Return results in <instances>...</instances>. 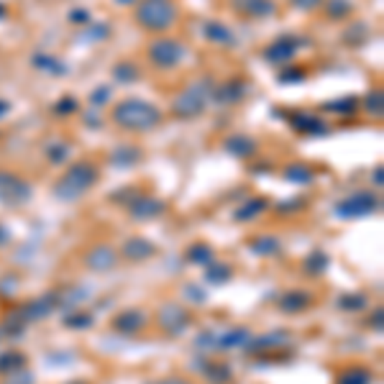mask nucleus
<instances>
[{
  "label": "nucleus",
  "instance_id": "f257e3e1",
  "mask_svg": "<svg viewBox=\"0 0 384 384\" xmlns=\"http://www.w3.org/2000/svg\"><path fill=\"white\" fill-rule=\"evenodd\" d=\"M110 118L118 128L123 131H134V134H146L154 131L156 125L162 123L164 113L159 108L144 100V97H125L121 103H115L110 110Z\"/></svg>",
  "mask_w": 384,
  "mask_h": 384
},
{
  "label": "nucleus",
  "instance_id": "f03ea898",
  "mask_svg": "<svg viewBox=\"0 0 384 384\" xmlns=\"http://www.w3.org/2000/svg\"><path fill=\"white\" fill-rule=\"evenodd\" d=\"M100 180V169L93 162H75L67 167V172L54 182V195L62 202H75L82 195L93 190Z\"/></svg>",
  "mask_w": 384,
  "mask_h": 384
},
{
  "label": "nucleus",
  "instance_id": "7ed1b4c3",
  "mask_svg": "<svg viewBox=\"0 0 384 384\" xmlns=\"http://www.w3.org/2000/svg\"><path fill=\"white\" fill-rule=\"evenodd\" d=\"M134 19L149 34H164L180 21V5L177 0H139Z\"/></svg>",
  "mask_w": 384,
  "mask_h": 384
},
{
  "label": "nucleus",
  "instance_id": "20e7f679",
  "mask_svg": "<svg viewBox=\"0 0 384 384\" xmlns=\"http://www.w3.org/2000/svg\"><path fill=\"white\" fill-rule=\"evenodd\" d=\"M213 95V80L211 77H200L190 85L184 87L180 95L174 97L172 103V115L174 118H182V121H192L197 115L205 113L208 100Z\"/></svg>",
  "mask_w": 384,
  "mask_h": 384
},
{
  "label": "nucleus",
  "instance_id": "39448f33",
  "mask_svg": "<svg viewBox=\"0 0 384 384\" xmlns=\"http://www.w3.org/2000/svg\"><path fill=\"white\" fill-rule=\"evenodd\" d=\"M379 208H382V202H379V197H376V192L359 190L338 202L336 208H333V213H336L341 221H354V218L374 215V213H379Z\"/></svg>",
  "mask_w": 384,
  "mask_h": 384
},
{
  "label": "nucleus",
  "instance_id": "423d86ee",
  "mask_svg": "<svg viewBox=\"0 0 384 384\" xmlns=\"http://www.w3.org/2000/svg\"><path fill=\"white\" fill-rule=\"evenodd\" d=\"M184 54H187V49H184V44L177 41V38L159 36L149 44V59H152L154 67L174 69L184 59Z\"/></svg>",
  "mask_w": 384,
  "mask_h": 384
},
{
  "label": "nucleus",
  "instance_id": "0eeeda50",
  "mask_svg": "<svg viewBox=\"0 0 384 384\" xmlns=\"http://www.w3.org/2000/svg\"><path fill=\"white\" fill-rule=\"evenodd\" d=\"M31 200V184L16 172L0 169V205L19 208L23 202Z\"/></svg>",
  "mask_w": 384,
  "mask_h": 384
},
{
  "label": "nucleus",
  "instance_id": "6e6552de",
  "mask_svg": "<svg viewBox=\"0 0 384 384\" xmlns=\"http://www.w3.org/2000/svg\"><path fill=\"white\" fill-rule=\"evenodd\" d=\"M302 44H307L305 38L292 36V34H282V36H277L267 49H264V59H267L269 64H285V62L298 57V51Z\"/></svg>",
  "mask_w": 384,
  "mask_h": 384
},
{
  "label": "nucleus",
  "instance_id": "1a4fd4ad",
  "mask_svg": "<svg viewBox=\"0 0 384 384\" xmlns=\"http://www.w3.org/2000/svg\"><path fill=\"white\" fill-rule=\"evenodd\" d=\"M251 93V82L243 80V77H233L228 82L223 85L213 87V95L211 100H215L218 106H239L241 100H246Z\"/></svg>",
  "mask_w": 384,
  "mask_h": 384
},
{
  "label": "nucleus",
  "instance_id": "9d476101",
  "mask_svg": "<svg viewBox=\"0 0 384 384\" xmlns=\"http://www.w3.org/2000/svg\"><path fill=\"white\" fill-rule=\"evenodd\" d=\"M125 211H128V215L134 218V221L139 223H146V221H154V218H159L164 211H167V202L159 200V197H154V195H139V197H134V200L125 205Z\"/></svg>",
  "mask_w": 384,
  "mask_h": 384
},
{
  "label": "nucleus",
  "instance_id": "9b49d317",
  "mask_svg": "<svg viewBox=\"0 0 384 384\" xmlns=\"http://www.w3.org/2000/svg\"><path fill=\"white\" fill-rule=\"evenodd\" d=\"M159 328H162L164 333H169V336H182L187 326H190V313L184 310L182 305H177V302H169V305H164L159 310Z\"/></svg>",
  "mask_w": 384,
  "mask_h": 384
},
{
  "label": "nucleus",
  "instance_id": "f8f14e48",
  "mask_svg": "<svg viewBox=\"0 0 384 384\" xmlns=\"http://www.w3.org/2000/svg\"><path fill=\"white\" fill-rule=\"evenodd\" d=\"M57 307H59V295H57V292H44V295H38V298L29 300L26 305L21 307L19 313H21V317H23L26 323H36V320H44V317L51 315Z\"/></svg>",
  "mask_w": 384,
  "mask_h": 384
},
{
  "label": "nucleus",
  "instance_id": "ddd939ff",
  "mask_svg": "<svg viewBox=\"0 0 384 384\" xmlns=\"http://www.w3.org/2000/svg\"><path fill=\"white\" fill-rule=\"evenodd\" d=\"M149 323V315H146L144 310H123V313H118L113 317V331L115 333H121V336H136V333H141Z\"/></svg>",
  "mask_w": 384,
  "mask_h": 384
},
{
  "label": "nucleus",
  "instance_id": "4468645a",
  "mask_svg": "<svg viewBox=\"0 0 384 384\" xmlns=\"http://www.w3.org/2000/svg\"><path fill=\"white\" fill-rule=\"evenodd\" d=\"M289 125L298 131V134H307V136H323L328 134L331 128L328 123L315 113H307V110H295V113H289Z\"/></svg>",
  "mask_w": 384,
  "mask_h": 384
},
{
  "label": "nucleus",
  "instance_id": "2eb2a0df",
  "mask_svg": "<svg viewBox=\"0 0 384 384\" xmlns=\"http://www.w3.org/2000/svg\"><path fill=\"white\" fill-rule=\"evenodd\" d=\"M228 3L239 16H246V19H269L277 13L274 0H228Z\"/></svg>",
  "mask_w": 384,
  "mask_h": 384
},
{
  "label": "nucleus",
  "instance_id": "dca6fc26",
  "mask_svg": "<svg viewBox=\"0 0 384 384\" xmlns=\"http://www.w3.org/2000/svg\"><path fill=\"white\" fill-rule=\"evenodd\" d=\"M85 264H87V269H93V272H110V269L118 267V251L106 246V243H100V246L87 251Z\"/></svg>",
  "mask_w": 384,
  "mask_h": 384
},
{
  "label": "nucleus",
  "instance_id": "f3484780",
  "mask_svg": "<svg viewBox=\"0 0 384 384\" xmlns=\"http://www.w3.org/2000/svg\"><path fill=\"white\" fill-rule=\"evenodd\" d=\"M223 149H226V154L236 156V159H249V156H254V154L259 152V144L246 134H230L223 141Z\"/></svg>",
  "mask_w": 384,
  "mask_h": 384
},
{
  "label": "nucleus",
  "instance_id": "a211bd4d",
  "mask_svg": "<svg viewBox=\"0 0 384 384\" xmlns=\"http://www.w3.org/2000/svg\"><path fill=\"white\" fill-rule=\"evenodd\" d=\"M121 254H123L125 259H131V261H146V259H152L154 254H156V246H154L149 239L134 236V239H128L123 243Z\"/></svg>",
  "mask_w": 384,
  "mask_h": 384
},
{
  "label": "nucleus",
  "instance_id": "6ab92c4d",
  "mask_svg": "<svg viewBox=\"0 0 384 384\" xmlns=\"http://www.w3.org/2000/svg\"><path fill=\"white\" fill-rule=\"evenodd\" d=\"M289 344V336L285 333V331H274V333H264V336H251V341L246 344V348L249 351H254V354H261V351H277V348H282V346Z\"/></svg>",
  "mask_w": 384,
  "mask_h": 384
},
{
  "label": "nucleus",
  "instance_id": "aec40b11",
  "mask_svg": "<svg viewBox=\"0 0 384 384\" xmlns=\"http://www.w3.org/2000/svg\"><path fill=\"white\" fill-rule=\"evenodd\" d=\"M197 366H200L202 376L211 384H230V379H233L230 366L223 364V361H211V356H205V361H200Z\"/></svg>",
  "mask_w": 384,
  "mask_h": 384
},
{
  "label": "nucleus",
  "instance_id": "412c9836",
  "mask_svg": "<svg viewBox=\"0 0 384 384\" xmlns=\"http://www.w3.org/2000/svg\"><path fill=\"white\" fill-rule=\"evenodd\" d=\"M313 305V295L305 292V289H295V292H285L282 298H279V310H285V313H302L307 307Z\"/></svg>",
  "mask_w": 384,
  "mask_h": 384
},
{
  "label": "nucleus",
  "instance_id": "4be33fe9",
  "mask_svg": "<svg viewBox=\"0 0 384 384\" xmlns=\"http://www.w3.org/2000/svg\"><path fill=\"white\" fill-rule=\"evenodd\" d=\"M34 67L38 69V72H47V75L51 77H64L69 75V64H64L62 59L51 57V54H34Z\"/></svg>",
  "mask_w": 384,
  "mask_h": 384
},
{
  "label": "nucleus",
  "instance_id": "5701e85b",
  "mask_svg": "<svg viewBox=\"0 0 384 384\" xmlns=\"http://www.w3.org/2000/svg\"><path fill=\"white\" fill-rule=\"evenodd\" d=\"M139 162H141V149L139 146H115L110 152V164L113 167L128 169V167H136Z\"/></svg>",
  "mask_w": 384,
  "mask_h": 384
},
{
  "label": "nucleus",
  "instance_id": "b1692460",
  "mask_svg": "<svg viewBox=\"0 0 384 384\" xmlns=\"http://www.w3.org/2000/svg\"><path fill=\"white\" fill-rule=\"evenodd\" d=\"M269 211V200L264 197H251L249 202H243L239 211L233 213V221L236 223H246V221H254V218H259L261 213Z\"/></svg>",
  "mask_w": 384,
  "mask_h": 384
},
{
  "label": "nucleus",
  "instance_id": "393cba45",
  "mask_svg": "<svg viewBox=\"0 0 384 384\" xmlns=\"http://www.w3.org/2000/svg\"><path fill=\"white\" fill-rule=\"evenodd\" d=\"M202 36L208 38L211 44H233L236 36H233V31L221 23V21H208L205 26H202Z\"/></svg>",
  "mask_w": 384,
  "mask_h": 384
},
{
  "label": "nucleus",
  "instance_id": "a878e982",
  "mask_svg": "<svg viewBox=\"0 0 384 384\" xmlns=\"http://www.w3.org/2000/svg\"><path fill=\"white\" fill-rule=\"evenodd\" d=\"M230 277H233V269L226 261H215L213 259L208 267H205V282L213 285V287H221V285H228Z\"/></svg>",
  "mask_w": 384,
  "mask_h": 384
},
{
  "label": "nucleus",
  "instance_id": "bb28decb",
  "mask_svg": "<svg viewBox=\"0 0 384 384\" xmlns=\"http://www.w3.org/2000/svg\"><path fill=\"white\" fill-rule=\"evenodd\" d=\"M320 110L333 113V115H341V118H348V115L359 113V100H356L354 95H346V97H338V100H328V103H323Z\"/></svg>",
  "mask_w": 384,
  "mask_h": 384
},
{
  "label": "nucleus",
  "instance_id": "cd10ccee",
  "mask_svg": "<svg viewBox=\"0 0 384 384\" xmlns=\"http://www.w3.org/2000/svg\"><path fill=\"white\" fill-rule=\"evenodd\" d=\"M249 341H251V331L239 326L226 331L223 336H218V348H241V346H246Z\"/></svg>",
  "mask_w": 384,
  "mask_h": 384
},
{
  "label": "nucleus",
  "instance_id": "c85d7f7f",
  "mask_svg": "<svg viewBox=\"0 0 384 384\" xmlns=\"http://www.w3.org/2000/svg\"><path fill=\"white\" fill-rule=\"evenodd\" d=\"M184 256H187V261L195 264V267H208V264L215 259V251H213L211 243H202L200 241V243H192Z\"/></svg>",
  "mask_w": 384,
  "mask_h": 384
},
{
  "label": "nucleus",
  "instance_id": "c756f323",
  "mask_svg": "<svg viewBox=\"0 0 384 384\" xmlns=\"http://www.w3.org/2000/svg\"><path fill=\"white\" fill-rule=\"evenodd\" d=\"M249 249L256 254V256H277L282 243L274 236H256V239L249 241Z\"/></svg>",
  "mask_w": 384,
  "mask_h": 384
},
{
  "label": "nucleus",
  "instance_id": "7c9ffc66",
  "mask_svg": "<svg viewBox=\"0 0 384 384\" xmlns=\"http://www.w3.org/2000/svg\"><path fill=\"white\" fill-rule=\"evenodd\" d=\"M374 382V374L366 369V366H348L338 374L336 384H372Z\"/></svg>",
  "mask_w": 384,
  "mask_h": 384
},
{
  "label": "nucleus",
  "instance_id": "2f4dec72",
  "mask_svg": "<svg viewBox=\"0 0 384 384\" xmlns=\"http://www.w3.org/2000/svg\"><path fill=\"white\" fill-rule=\"evenodd\" d=\"M285 180L292 184H310L315 180V172L307 164H289L287 169H285Z\"/></svg>",
  "mask_w": 384,
  "mask_h": 384
},
{
  "label": "nucleus",
  "instance_id": "473e14b6",
  "mask_svg": "<svg viewBox=\"0 0 384 384\" xmlns=\"http://www.w3.org/2000/svg\"><path fill=\"white\" fill-rule=\"evenodd\" d=\"M26 366V354H21V351H5V354H0V376H8L13 372H19Z\"/></svg>",
  "mask_w": 384,
  "mask_h": 384
},
{
  "label": "nucleus",
  "instance_id": "72a5a7b5",
  "mask_svg": "<svg viewBox=\"0 0 384 384\" xmlns=\"http://www.w3.org/2000/svg\"><path fill=\"white\" fill-rule=\"evenodd\" d=\"M323 3H326V16L331 21H346L354 13L351 0H323Z\"/></svg>",
  "mask_w": 384,
  "mask_h": 384
},
{
  "label": "nucleus",
  "instance_id": "f704fd0d",
  "mask_svg": "<svg viewBox=\"0 0 384 384\" xmlns=\"http://www.w3.org/2000/svg\"><path fill=\"white\" fill-rule=\"evenodd\" d=\"M139 77H141V72L131 62H118L113 67V80L121 85H134V82H139Z\"/></svg>",
  "mask_w": 384,
  "mask_h": 384
},
{
  "label": "nucleus",
  "instance_id": "c9c22d12",
  "mask_svg": "<svg viewBox=\"0 0 384 384\" xmlns=\"http://www.w3.org/2000/svg\"><path fill=\"white\" fill-rule=\"evenodd\" d=\"M62 323L67 328H75V331H85V328H93L95 315H93V313H85V310H75V313H67Z\"/></svg>",
  "mask_w": 384,
  "mask_h": 384
},
{
  "label": "nucleus",
  "instance_id": "e433bc0d",
  "mask_svg": "<svg viewBox=\"0 0 384 384\" xmlns=\"http://www.w3.org/2000/svg\"><path fill=\"white\" fill-rule=\"evenodd\" d=\"M364 110L369 115H376V118H382V113H384V93L379 90V87H374V90H369V93H366Z\"/></svg>",
  "mask_w": 384,
  "mask_h": 384
},
{
  "label": "nucleus",
  "instance_id": "4c0bfd02",
  "mask_svg": "<svg viewBox=\"0 0 384 384\" xmlns=\"http://www.w3.org/2000/svg\"><path fill=\"white\" fill-rule=\"evenodd\" d=\"M69 144H64V141H51V144H47V149H44V154H47V159L51 164H64L69 159Z\"/></svg>",
  "mask_w": 384,
  "mask_h": 384
},
{
  "label": "nucleus",
  "instance_id": "58836bf2",
  "mask_svg": "<svg viewBox=\"0 0 384 384\" xmlns=\"http://www.w3.org/2000/svg\"><path fill=\"white\" fill-rule=\"evenodd\" d=\"M366 295H361V292H348V295H341L338 298V307L341 310H348V313H359V310H364L366 307Z\"/></svg>",
  "mask_w": 384,
  "mask_h": 384
},
{
  "label": "nucleus",
  "instance_id": "ea45409f",
  "mask_svg": "<svg viewBox=\"0 0 384 384\" xmlns=\"http://www.w3.org/2000/svg\"><path fill=\"white\" fill-rule=\"evenodd\" d=\"M326 269H328V256L323 254V251H313V254L305 259V272L310 274V277H320Z\"/></svg>",
  "mask_w": 384,
  "mask_h": 384
},
{
  "label": "nucleus",
  "instance_id": "a19ab883",
  "mask_svg": "<svg viewBox=\"0 0 384 384\" xmlns=\"http://www.w3.org/2000/svg\"><path fill=\"white\" fill-rule=\"evenodd\" d=\"M26 326H29V323L21 317V313H13V315H10L8 320L3 323L0 333H5L8 338H21V336H23V331H26Z\"/></svg>",
  "mask_w": 384,
  "mask_h": 384
},
{
  "label": "nucleus",
  "instance_id": "79ce46f5",
  "mask_svg": "<svg viewBox=\"0 0 384 384\" xmlns=\"http://www.w3.org/2000/svg\"><path fill=\"white\" fill-rule=\"evenodd\" d=\"M69 298H62L59 295V307H67V310H72V307H77L80 302H85L87 298H90V292H87V287H75L67 292Z\"/></svg>",
  "mask_w": 384,
  "mask_h": 384
},
{
  "label": "nucleus",
  "instance_id": "37998d69",
  "mask_svg": "<svg viewBox=\"0 0 384 384\" xmlns=\"http://www.w3.org/2000/svg\"><path fill=\"white\" fill-rule=\"evenodd\" d=\"M366 38H369V29H366L364 23H356V26H351V29L344 34V41L351 44V47H361Z\"/></svg>",
  "mask_w": 384,
  "mask_h": 384
},
{
  "label": "nucleus",
  "instance_id": "c03bdc74",
  "mask_svg": "<svg viewBox=\"0 0 384 384\" xmlns=\"http://www.w3.org/2000/svg\"><path fill=\"white\" fill-rule=\"evenodd\" d=\"M51 110H54V115H72V113H77L80 110V106H77V100L75 97H59L57 103L51 106Z\"/></svg>",
  "mask_w": 384,
  "mask_h": 384
},
{
  "label": "nucleus",
  "instance_id": "a18cd8bd",
  "mask_svg": "<svg viewBox=\"0 0 384 384\" xmlns=\"http://www.w3.org/2000/svg\"><path fill=\"white\" fill-rule=\"evenodd\" d=\"M19 292V277L16 274H5L0 279V298H13Z\"/></svg>",
  "mask_w": 384,
  "mask_h": 384
},
{
  "label": "nucleus",
  "instance_id": "49530a36",
  "mask_svg": "<svg viewBox=\"0 0 384 384\" xmlns=\"http://www.w3.org/2000/svg\"><path fill=\"white\" fill-rule=\"evenodd\" d=\"M305 80V69L302 67H287L279 72V82L287 85V82H302Z\"/></svg>",
  "mask_w": 384,
  "mask_h": 384
},
{
  "label": "nucleus",
  "instance_id": "de8ad7c7",
  "mask_svg": "<svg viewBox=\"0 0 384 384\" xmlns=\"http://www.w3.org/2000/svg\"><path fill=\"white\" fill-rule=\"evenodd\" d=\"M195 346L197 348H218V333L215 331H205V333H200V336L195 338Z\"/></svg>",
  "mask_w": 384,
  "mask_h": 384
},
{
  "label": "nucleus",
  "instance_id": "09e8293b",
  "mask_svg": "<svg viewBox=\"0 0 384 384\" xmlns=\"http://www.w3.org/2000/svg\"><path fill=\"white\" fill-rule=\"evenodd\" d=\"M3 384H36V379H34V374L31 372H26V369H19V372H13V374L5 376V382Z\"/></svg>",
  "mask_w": 384,
  "mask_h": 384
},
{
  "label": "nucleus",
  "instance_id": "8fccbe9b",
  "mask_svg": "<svg viewBox=\"0 0 384 384\" xmlns=\"http://www.w3.org/2000/svg\"><path fill=\"white\" fill-rule=\"evenodd\" d=\"M292 8L302 10V13H310V10H317L323 5V0H289Z\"/></svg>",
  "mask_w": 384,
  "mask_h": 384
},
{
  "label": "nucleus",
  "instance_id": "3c124183",
  "mask_svg": "<svg viewBox=\"0 0 384 384\" xmlns=\"http://www.w3.org/2000/svg\"><path fill=\"white\" fill-rule=\"evenodd\" d=\"M90 100H93V106H106L108 100H110V87L106 85L95 87V93L90 95Z\"/></svg>",
  "mask_w": 384,
  "mask_h": 384
},
{
  "label": "nucleus",
  "instance_id": "603ef678",
  "mask_svg": "<svg viewBox=\"0 0 384 384\" xmlns=\"http://www.w3.org/2000/svg\"><path fill=\"white\" fill-rule=\"evenodd\" d=\"M302 208H305V200H302V197H298V200H287V202H282V205H279L277 211L282 213V215H287L289 211L295 213V211H302Z\"/></svg>",
  "mask_w": 384,
  "mask_h": 384
},
{
  "label": "nucleus",
  "instance_id": "864d4df0",
  "mask_svg": "<svg viewBox=\"0 0 384 384\" xmlns=\"http://www.w3.org/2000/svg\"><path fill=\"white\" fill-rule=\"evenodd\" d=\"M184 295H187V298L192 300V302H197V305H202V302H205V292H202L200 287H195V285H187V287H184Z\"/></svg>",
  "mask_w": 384,
  "mask_h": 384
},
{
  "label": "nucleus",
  "instance_id": "5fc2aeb1",
  "mask_svg": "<svg viewBox=\"0 0 384 384\" xmlns=\"http://www.w3.org/2000/svg\"><path fill=\"white\" fill-rule=\"evenodd\" d=\"M110 34V29H108L106 23H100V26H93V31H87V36L90 38H103Z\"/></svg>",
  "mask_w": 384,
  "mask_h": 384
},
{
  "label": "nucleus",
  "instance_id": "6e6d98bb",
  "mask_svg": "<svg viewBox=\"0 0 384 384\" xmlns=\"http://www.w3.org/2000/svg\"><path fill=\"white\" fill-rule=\"evenodd\" d=\"M69 21H75V23H87V21H90V13H87V10H72V13H69Z\"/></svg>",
  "mask_w": 384,
  "mask_h": 384
},
{
  "label": "nucleus",
  "instance_id": "4d7b16f0",
  "mask_svg": "<svg viewBox=\"0 0 384 384\" xmlns=\"http://www.w3.org/2000/svg\"><path fill=\"white\" fill-rule=\"evenodd\" d=\"M146 384H192L190 379H182V376H167V379H156V382H146Z\"/></svg>",
  "mask_w": 384,
  "mask_h": 384
},
{
  "label": "nucleus",
  "instance_id": "13d9d810",
  "mask_svg": "<svg viewBox=\"0 0 384 384\" xmlns=\"http://www.w3.org/2000/svg\"><path fill=\"white\" fill-rule=\"evenodd\" d=\"M10 239H13V236H10V228H8V226H3V223H0V249H3V246H8Z\"/></svg>",
  "mask_w": 384,
  "mask_h": 384
},
{
  "label": "nucleus",
  "instance_id": "bf43d9fd",
  "mask_svg": "<svg viewBox=\"0 0 384 384\" xmlns=\"http://www.w3.org/2000/svg\"><path fill=\"white\" fill-rule=\"evenodd\" d=\"M8 113H10V103H8V100H3V97H0V121H3V118H5Z\"/></svg>",
  "mask_w": 384,
  "mask_h": 384
},
{
  "label": "nucleus",
  "instance_id": "052dcab7",
  "mask_svg": "<svg viewBox=\"0 0 384 384\" xmlns=\"http://www.w3.org/2000/svg\"><path fill=\"white\" fill-rule=\"evenodd\" d=\"M372 326L376 328V331H382V310H376L374 317H372Z\"/></svg>",
  "mask_w": 384,
  "mask_h": 384
},
{
  "label": "nucleus",
  "instance_id": "680f3d73",
  "mask_svg": "<svg viewBox=\"0 0 384 384\" xmlns=\"http://www.w3.org/2000/svg\"><path fill=\"white\" fill-rule=\"evenodd\" d=\"M372 180H374L376 187H382V182H384V180H382V167H376L374 174H372Z\"/></svg>",
  "mask_w": 384,
  "mask_h": 384
},
{
  "label": "nucleus",
  "instance_id": "e2e57ef3",
  "mask_svg": "<svg viewBox=\"0 0 384 384\" xmlns=\"http://www.w3.org/2000/svg\"><path fill=\"white\" fill-rule=\"evenodd\" d=\"M0 19H5V5L0 3Z\"/></svg>",
  "mask_w": 384,
  "mask_h": 384
},
{
  "label": "nucleus",
  "instance_id": "0e129e2a",
  "mask_svg": "<svg viewBox=\"0 0 384 384\" xmlns=\"http://www.w3.org/2000/svg\"><path fill=\"white\" fill-rule=\"evenodd\" d=\"M115 3H136V0H115Z\"/></svg>",
  "mask_w": 384,
  "mask_h": 384
},
{
  "label": "nucleus",
  "instance_id": "69168bd1",
  "mask_svg": "<svg viewBox=\"0 0 384 384\" xmlns=\"http://www.w3.org/2000/svg\"><path fill=\"white\" fill-rule=\"evenodd\" d=\"M0 338H3V333H0Z\"/></svg>",
  "mask_w": 384,
  "mask_h": 384
}]
</instances>
